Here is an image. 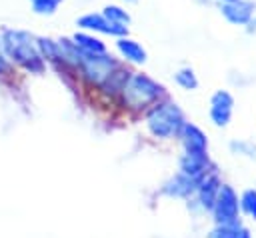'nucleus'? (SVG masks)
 <instances>
[{
  "mask_svg": "<svg viewBox=\"0 0 256 238\" xmlns=\"http://www.w3.org/2000/svg\"><path fill=\"white\" fill-rule=\"evenodd\" d=\"M2 50L8 58L14 62L26 66L28 70H42V54L34 42V38L24 30H12L6 28L2 32Z\"/></svg>",
  "mask_w": 256,
  "mask_h": 238,
  "instance_id": "obj_1",
  "label": "nucleus"
},
{
  "mask_svg": "<svg viewBox=\"0 0 256 238\" xmlns=\"http://www.w3.org/2000/svg\"><path fill=\"white\" fill-rule=\"evenodd\" d=\"M146 124H148L150 132L154 136L170 138V136L178 134V130L182 128L184 116H182V110L176 104L164 102V104H158L156 108L150 110V114L146 118Z\"/></svg>",
  "mask_w": 256,
  "mask_h": 238,
  "instance_id": "obj_2",
  "label": "nucleus"
},
{
  "mask_svg": "<svg viewBox=\"0 0 256 238\" xmlns=\"http://www.w3.org/2000/svg\"><path fill=\"white\" fill-rule=\"evenodd\" d=\"M162 92H164V88L146 74H130L126 84L122 86L124 100L132 108H142V106L152 104L154 100H158V96Z\"/></svg>",
  "mask_w": 256,
  "mask_h": 238,
  "instance_id": "obj_3",
  "label": "nucleus"
},
{
  "mask_svg": "<svg viewBox=\"0 0 256 238\" xmlns=\"http://www.w3.org/2000/svg\"><path fill=\"white\" fill-rule=\"evenodd\" d=\"M80 66H82L86 78L96 82V84H104V80L118 68L116 60L112 56H108L106 52H102V54H88V52H84L82 60H80Z\"/></svg>",
  "mask_w": 256,
  "mask_h": 238,
  "instance_id": "obj_4",
  "label": "nucleus"
},
{
  "mask_svg": "<svg viewBox=\"0 0 256 238\" xmlns=\"http://www.w3.org/2000/svg\"><path fill=\"white\" fill-rule=\"evenodd\" d=\"M212 210H214L216 224H236L238 222V198L230 186L220 184Z\"/></svg>",
  "mask_w": 256,
  "mask_h": 238,
  "instance_id": "obj_5",
  "label": "nucleus"
},
{
  "mask_svg": "<svg viewBox=\"0 0 256 238\" xmlns=\"http://www.w3.org/2000/svg\"><path fill=\"white\" fill-rule=\"evenodd\" d=\"M76 24L84 30H94V32H104V34H112V36H124L128 34V28L126 24H116V22H110L104 14H84L76 20Z\"/></svg>",
  "mask_w": 256,
  "mask_h": 238,
  "instance_id": "obj_6",
  "label": "nucleus"
},
{
  "mask_svg": "<svg viewBox=\"0 0 256 238\" xmlns=\"http://www.w3.org/2000/svg\"><path fill=\"white\" fill-rule=\"evenodd\" d=\"M254 10H256V4L252 0H232V2H222L220 6V12L222 16L232 22V24H248L254 16Z\"/></svg>",
  "mask_w": 256,
  "mask_h": 238,
  "instance_id": "obj_7",
  "label": "nucleus"
},
{
  "mask_svg": "<svg viewBox=\"0 0 256 238\" xmlns=\"http://www.w3.org/2000/svg\"><path fill=\"white\" fill-rule=\"evenodd\" d=\"M232 106H234V98H232L230 92L218 90V92L212 94V98H210V116H212L216 126H226L230 122Z\"/></svg>",
  "mask_w": 256,
  "mask_h": 238,
  "instance_id": "obj_8",
  "label": "nucleus"
},
{
  "mask_svg": "<svg viewBox=\"0 0 256 238\" xmlns=\"http://www.w3.org/2000/svg\"><path fill=\"white\" fill-rule=\"evenodd\" d=\"M178 136L182 138L186 152H206V144L208 142H206L204 132L198 126H194L190 122H184L182 128L178 130Z\"/></svg>",
  "mask_w": 256,
  "mask_h": 238,
  "instance_id": "obj_9",
  "label": "nucleus"
},
{
  "mask_svg": "<svg viewBox=\"0 0 256 238\" xmlns=\"http://www.w3.org/2000/svg\"><path fill=\"white\" fill-rule=\"evenodd\" d=\"M206 164H208V158H206V152H186L180 160V172L198 180L204 170H206Z\"/></svg>",
  "mask_w": 256,
  "mask_h": 238,
  "instance_id": "obj_10",
  "label": "nucleus"
},
{
  "mask_svg": "<svg viewBox=\"0 0 256 238\" xmlns=\"http://www.w3.org/2000/svg\"><path fill=\"white\" fill-rule=\"evenodd\" d=\"M218 188H220V180L218 176L210 174V176H204L198 184V192H200V202L206 210H212L214 206V200H216V194H218Z\"/></svg>",
  "mask_w": 256,
  "mask_h": 238,
  "instance_id": "obj_11",
  "label": "nucleus"
},
{
  "mask_svg": "<svg viewBox=\"0 0 256 238\" xmlns=\"http://www.w3.org/2000/svg\"><path fill=\"white\" fill-rule=\"evenodd\" d=\"M116 46H118L120 54H122L126 60L136 62V64L146 62V50H144L136 40H130V38H124V36H122V38L116 42Z\"/></svg>",
  "mask_w": 256,
  "mask_h": 238,
  "instance_id": "obj_12",
  "label": "nucleus"
},
{
  "mask_svg": "<svg viewBox=\"0 0 256 238\" xmlns=\"http://www.w3.org/2000/svg\"><path fill=\"white\" fill-rule=\"evenodd\" d=\"M194 188H196V180L180 172L178 176H174V178L164 186V192L170 194V196H188Z\"/></svg>",
  "mask_w": 256,
  "mask_h": 238,
  "instance_id": "obj_13",
  "label": "nucleus"
},
{
  "mask_svg": "<svg viewBox=\"0 0 256 238\" xmlns=\"http://www.w3.org/2000/svg\"><path fill=\"white\" fill-rule=\"evenodd\" d=\"M74 44L82 50V52H88V54H102L106 52V46L100 38H94L90 34H84V32H76L74 34Z\"/></svg>",
  "mask_w": 256,
  "mask_h": 238,
  "instance_id": "obj_14",
  "label": "nucleus"
},
{
  "mask_svg": "<svg viewBox=\"0 0 256 238\" xmlns=\"http://www.w3.org/2000/svg\"><path fill=\"white\" fill-rule=\"evenodd\" d=\"M110 22H116V24H128L130 22V14L120 8V6H106L104 12H102Z\"/></svg>",
  "mask_w": 256,
  "mask_h": 238,
  "instance_id": "obj_15",
  "label": "nucleus"
},
{
  "mask_svg": "<svg viewBox=\"0 0 256 238\" xmlns=\"http://www.w3.org/2000/svg\"><path fill=\"white\" fill-rule=\"evenodd\" d=\"M176 82H178L182 88H186V90H194V88L198 86V80H196V74H194L192 68H182V70H178V72H176Z\"/></svg>",
  "mask_w": 256,
  "mask_h": 238,
  "instance_id": "obj_16",
  "label": "nucleus"
},
{
  "mask_svg": "<svg viewBox=\"0 0 256 238\" xmlns=\"http://www.w3.org/2000/svg\"><path fill=\"white\" fill-rule=\"evenodd\" d=\"M36 46H38L40 54L46 56V58H58V56H60L58 42H54V40H50V38H38Z\"/></svg>",
  "mask_w": 256,
  "mask_h": 238,
  "instance_id": "obj_17",
  "label": "nucleus"
},
{
  "mask_svg": "<svg viewBox=\"0 0 256 238\" xmlns=\"http://www.w3.org/2000/svg\"><path fill=\"white\" fill-rule=\"evenodd\" d=\"M240 206L246 214H250L254 220H256V190H246L242 194V200H240Z\"/></svg>",
  "mask_w": 256,
  "mask_h": 238,
  "instance_id": "obj_18",
  "label": "nucleus"
},
{
  "mask_svg": "<svg viewBox=\"0 0 256 238\" xmlns=\"http://www.w3.org/2000/svg\"><path fill=\"white\" fill-rule=\"evenodd\" d=\"M238 230H240V222H236V224H218V228L212 230V234L208 238H234Z\"/></svg>",
  "mask_w": 256,
  "mask_h": 238,
  "instance_id": "obj_19",
  "label": "nucleus"
},
{
  "mask_svg": "<svg viewBox=\"0 0 256 238\" xmlns=\"http://www.w3.org/2000/svg\"><path fill=\"white\" fill-rule=\"evenodd\" d=\"M36 14H54L62 0H30Z\"/></svg>",
  "mask_w": 256,
  "mask_h": 238,
  "instance_id": "obj_20",
  "label": "nucleus"
},
{
  "mask_svg": "<svg viewBox=\"0 0 256 238\" xmlns=\"http://www.w3.org/2000/svg\"><path fill=\"white\" fill-rule=\"evenodd\" d=\"M8 68V62H6V54L2 50V42H0V72H4Z\"/></svg>",
  "mask_w": 256,
  "mask_h": 238,
  "instance_id": "obj_21",
  "label": "nucleus"
},
{
  "mask_svg": "<svg viewBox=\"0 0 256 238\" xmlns=\"http://www.w3.org/2000/svg\"><path fill=\"white\" fill-rule=\"evenodd\" d=\"M234 238H250V232H248L246 228H242V226H240V230L236 232V236H234Z\"/></svg>",
  "mask_w": 256,
  "mask_h": 238,
  "instance_id": "obj_22",
  "label": "nucleus"
},
{
  "mask_svg": "<svg viewBox=\"0 0 256 238\" xmlns=\"http://www.w3.org/2000/svg\"><path fill=\"white\" fill-rule=\"evenodd\" d=\"M248 26H250V28H248L250 32H252V30H256V20H250V22H248Z\"/></svg>",
  "mask_w": 256,
  "mask_h": 238,
  "instance_id": "obj_23",
  "label": "nucleus"
},
{
  "mask_svg": "<svg viewBox=\"0 0 256 238\" xmlns=\"http://www.w3.org/2000/svg\"><path fill=\"white\" fill-rule=\"evenodd\" d=\"M198 2H202V4H204V2H208V0H198Z\"/></svg>",
  "mask_w": 256,
  "mask_h": 238,
  "instance_id": "obj_24",
  "label": "nucleus"
},
{
  "mask_svg": "<svg viewBox=\"0 0 256 238\" xmlns=\"http://www.w3.org/2000/svg\"><path fill=\"white\" fill-rule=\"evenodd\" d=\"M124 2H136V0H124Z\"/></svg>",
  "mask_w": 256,
  "mask_h": 238,
  "instance_id": "obj_25",
  "label": "nucleus"
},
{
  "mask_svg": "<svg viewBox=\"0 0 256 238\" xmlns=\"http://www.w3.org/2000/svg\"><path fill=\"white\" fill-rule=\"evenodd\" d=\"M222 2H232V0H222Z\"/></svg>",
  "mask_w": 256,
  "mask_h": 238,
  "instance_id": "obj_26",
  "label": "nucleus"
}]
</instances>
